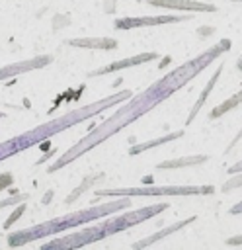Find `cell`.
I'll list each match as a JSON object with an SVG mask.
<instances>
[{"label": "cell", "mask_w": 242, "mask_h": 250, "mask_svg": "<svg viewBox=\"0 0 242 250\" xmlns=\"http://www.w3.org/2000/svg\"><path fill=\"white\" fill-rule=\"evenodd\" d=\"M232 176H234V178L228 180V182H224V186L221 188L224 193H228V191H232V189H236V188H242V172L232 174Z\"/></svg>", "instance_id": "16"}, {"label": "cell", "mask_w": 242, "mask_h": 250, "mask_svg": "<svg viewBox=\"0 0 242 250\" xmlns=\"http://www.w3.org/2000/svg\"><path fill=\"white\" fill-rule=\"evenodd\" d=\"M103 236H107V232H105L103 225H98V227H92V229H88V230L70 234V236H66V238L53 240L51 244H47V248H78V246L96 242V240H100V238H103Z\"/></svg>", "instance_id": "7"}, {"label": "cell", "mask_w": 242, "mask_h": 250, "mask_svg": "<svg viewBox=\"0 0 242 250\" xmlns=\"http://www.w3.org/2000/svg\"><path fill=\"white\" fill-rule=\"evenodd\" d=\"M131 205V197L129 195H121L119 199L115 201H109V203H101V205H94L90 209H84V211H78V213H72L68 217H62V219H55L51 223H45L41 227H35L31 230H25V232H20L21 234V242L25 240H31V238H37V236H45V234H55L59 230H64L68 227H76V225H82V223H88V221H94V219H101L105 215H111L115 211H121V209H127Z\"/></svg>", "instance_id": "3"}, {"label": "cell", "mask_w": 242, "mask_h": 250, "mask_svg": "<svg viewBox=\"0 0 242 250\" xmlns=\"http://www.w3.org/2000/svg\"><path fill=\"white\" fill-rule=\"evenodd\" d=\"M240 139H242V129H240V131H238V133H236V137H234V139H232V143H230V145H228V146H226V150H224V152H230V150H232V148H234V146H236V145H238V141H240Z\"/></svg>", "instance_id": "19"}, {"label": "cell", "mask_w": 242, "mask_h": 250, "mask_svg": "<svg viewBox=\"0 0 242 250\" xmlns=\"http://www.w3.org/2000/svg\"><path fill=\"white\" fill-rule=\"evenodd\" d=\"M226 244H228V246H236V244H242V234H236V236L228 238V240H226Z\"/></svg>", "instance_id": "20"}, {"label": "cell", "mask_w": 242, "mask_h": 250, "mask_svg": "<svg viewBox=\"0 0 242 250\" xmlns=\"http://www.w3.org/2000/svg\"><path fill=\"white\" fill-rule=\"evenodd\" d=\"M221 72H222V64H219L217 66V70H215V74L211 76V80L205 84V88L201 90V94H199V98H197V102L193 104V107H191V111H189V115H187V119H185V123L189 125L191 121H193V117L201 111V107L205 105V102H207V98H209V94L213 92V88L217 86V82H219V76H221Z\"/></svg>", "instance_id": "11"}, {"label": "cell", "mask_w": 242, "mask_h": 250, "mask_svg": "<svg viewBox=\"0 0 242 250\" xmlns=\"http://www.w3.org/2000/svg\"><path fill=\"white\" fill-rule=\"evenodd\" d=\"M197 217H187V219H182V221H176V223H172L170 227H166V229H160L158 232H154V234H148V236H144L142 240H139V242H135L133 244V248L135 250H141V248H146V246H152V244H156L158 240H162V238H166V236H170L172 232H178V230H182V229H185L187 225H191L193 221H195Z\"/></svg>", "instance_id": "10"}, {"label": "cell", "mask_w": 242, "mask_h": 250, "mask_svg": "<svg viewBox=\"0 0 242 250\" xmlns=\"http://www.w3.org/2000/svg\"><path fill=\"white\" fill-rule=\"evenodd\" d=\"M168 207H170V203H154V205H146V207L129 211V213H125V215L107 219V221H103L101 225H103V229H105V232H107V236H109V234H115V232H119V230L131 229V227H135V225H139V223H142V221H146V219H150V217H156L158 213L166 211Z\"/></svg>", "instance_id": "5"}, {"label": "cell", "mask_w": 242, "mask_h": 250, "mask_svg": "<svg viewBox=\"0 0 242 250\" xmlns=\"http://www.w3.org/2000/svg\"><path fill=\"white\" fill-rule=\"evenodd\" d=\"M213 193V186H142V188H117V189H96V195H129V197H144V195H205Z\"/></svg>", "instance_id": "4"}, {"label": "cell", "mask_w": 242, "mask_h": 250, "mask_svg": "<svg viewBox=\"0 0 242 250\" xmlns=\"http://www.w3.org/2000/svg\"><path fill=\"white\" fill-rule=\"evenodd\" d=\"M168 96L164 94V92H160L154 84L152 86H148L142 94H139L137 98H133V100H129L123 107H119L109 119H105L98 129H94L88 137H84L76 146H72L53 168H51V172L53 170H57V168H60V166H64L66 162H70V160H74L76 156H80L84 150H90V148H94L96 145H100V143H103L105 139H109L113 133H117V131H121L123 127H127L129 123H133L135 119H139L141 115H144L146 111H150L154 105H158L162 100H166Z\"/></svg>", "instance_id": "1"}, {"label": "cell", "mask_w": 242, "mask_h": 250, "mask_svg": "<svg viewBox=\"0 0 242 250\" xmlns=\"http://www.w3.org/2000/svg\"><path fill=\"white\" fill-rule=\"evenodd\" d=\"M240 213H242V201L236 203L234 207H230V215H240Z\"/></svg>", "instance_id": "21"}, {"label": "cell", "mask_w": 242, "mask_h": 250, "mask_svg": "<svg viewBox=\"0 0 242 250\" xmlns=\"http://www.w3.org/2000/svg\"><path fill=\"white\" fill-rule=\"evenodd\" d=\"M238 172H242V160H238V162H234L232 166L226 168V174H230V176L232 174H238Z\"/></svg>", "instance_id": "18"}, {"label": "cell", "mask_w": 242, "mask_h": 250, "mask_svg": "<svg viewBox=\"0 0 242 250\" xmlns=\"http://www.w3.org/2000/svg\"><path fill=\"white\" fill-rule=\"evenodd\" d=\"M236 70H240L242 72V55L238 57V61H236Z\"/></svg>", "instance_id": "22"}, {"label": "cell", "mask_w": 242, "mask_h": 250, "mask_svg": "<svg viewBox=\"0 0 242 250\" xmlns=\"http://www.w3.org/2000/svg\"><path fill=\"white\" fill-rule=\"evenodd\" d=\"M146 4L166 10H180V12H217V6L201 0H146Z\"/></svg>", "instance_id": "8"}, {"label": "cell", "mask_w": 242, "mask_h": 250, "mask_svg": "<svg viewBox=\"0 0 242 250\" xmlns=\"http://www.w3.org/2000/svg\"><path fill=\"white\" fill-rule=\"evenodd\" d=\"M189 16H127L121 20H115V29H133V27H144V25H162V23H174L187 20Z\"/></svg>", "instance_id": "6"}, {"label": "cell", "mask_w": 242, "mask_h": 250, "mask_svg": "<svg viewBox=\"0 0 242 250\" xmlns=\"http://www.w3.org/2000/svg\"><path fill=\"white\" fill-rule=\"evenodd\" d=\"M182 135H183V131H174V133H168V135H164V137H158V139H152V141H146V143L133 145V146L129 148V154H131V156H137V154H141V152H144V150H148V148H154V146L166 145V143H170V141H176V139H180Z\"/></svg>", "instance_id": "14"}, {"label": "cell", "mask_w": 242, "mask_h": 250, "mask_svg": "<svg viewBox=\"0 0 242 250\" xmlns=\"http://www.w3.org/2000/svg\"><path fill=\"white\" fill-rule=\"evenodd\" d=\"M94 180H96V178H88V180H84V182H82V186H80V188H78V189H76L72 195H68V197H66V203H70V201H72V199H76V197H78V195H80L84 189H88V186H90Z\"/></svg>", "instance_id": "17"}, {"label": "cell", "mask_w": 242, "mask_h": 250, "mask_svg": "<svg viewBox=\"0 0 242 250\" xmlns=\"http://www.w3.org/2000/svg\"><path fill=\"white\" fill-rule=\"evenodd\" d=\"M230 45H232L230 39H221L217 45L209 47L207 51H203V53L197 55L195 59H191V61L180 64L178 68H174L172 72H168L164 78H160L158 82H154V86H156L160 92H164L166 96H172L176 90H180V88L185 86L191 78H195L201 70H205L215 59H219L222 53H226V51L230 49Z\"/></svg>", "instance_id": "2"}, {"label": "cell", "mask_w": 242, "mask_h": 250, "mask_svg": "<svg viewBox=\"0 0 242 250\" xmlns=\"http://www.w3.org/2000/svg\"><path fill=\"white\" fill-rule=\"evenodd\" d=\"M68 45L72 47H82V49H117V41L111 37H82V39H72L68 41Z\"/></svg>", "instance_id": "12"}, {"label": "cell", "mask_w": 242, "mask_h": 250, "mask_svg": "<svg viewBox=\"0 0 242 250\" xmlns=\"http://www.w3.org/2000/svg\"><path fill=\"white\" fill-rule=\"evenodd\" d=\"M156 59H158V53H154V51H150V53H139V55H135V57H127V59L109 62L107 66H101V68H98V70H92L90 76L109 74V72L123 70V68H129V66H137V64H142V62H150V61H156Z\"/></svg>", "instance_id": "9"}, {"label": "cell", "mask_w": 242, "mask_h": 250, "mask_svg": "<svg viewBox=\"0 0 242 250\" xmlns=\"http://www.w3.org/2000/svg\"><path fill=\"white\" fill-rule=\"evenodd\" d=\"M207 154H195V156H180V158H174V160H164V162H158L156 168L158 170H174V168H185V166H197V164H203L207 162Z\"/></svg>", "instance_id": "13"}, {"label": "cell", "mask_w": 242, "mask_h": 250, "mask_svg": "<svg viewBox=\"0 0 242 250\" xmlns=\"http://www.w3.org/2000/svg\"><path fill=\"white\" fill-rule=\"evenodd\" d=\"M242 104V90L240 92H236L234 96H230L228 100H224L222 104H219L215 109H211L209 111V119H219L221 115H224L226 111H230V109H234L236 105H240Z\"/></svg>", "instance_id": "15"}]
</instances>
